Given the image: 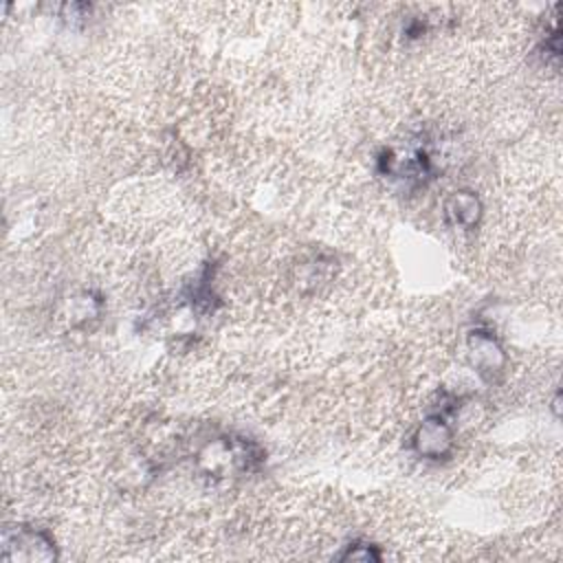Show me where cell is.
<instances>
[{
  "label": "cell",
  "mask_w": 563,
  "mask_h": 563,
  "mask_svg": "<svg viewBox=\"0 0 563 563\" xmlns=\"http://www.w3.org/2000/svg\"><path fill=\"white\" fill-rule=\"evenodd\" d=\"M2 559L4 561H55L57 548L53 537L42 528H29V526H15L7 528L2 534Z\"/></svg>",
  "instance_id": "obj_1"
},
{
  "label": "cell",
  "mask_w": 563,
  "mask_h": 563,
  "mask_svg": "<svg viewBox=\"0 0 563 563\" xmlns=\"http://www.w3.org/2000/svg\"><path fill=\"white\" fill-rule=\"evenodd\" d=\"M466 354L473 365V369L484 378V380H495L504 374L508 356L501 345V341L495 336V332L486 328H475L466 336Z\"/></svg>",
  "instance_id": "obj_2"
},
{
  "label": "cell",
  "mask_w": 563,
  "mask_h": 563,
  "mask_svg": "<svg viewBox=\"0 0 563 563\" xmlns=\"http://www.w3.org/2000/svg\"><path fill=\"white\" fill-rule=\"evenodd\" d=\"M453 427L444 418V413H431L427 416L411 435V449L422 460H444L453 451Z\"/></svg>",
  "instance_id": "obj_3"
},
{
  "label": "cell",
  "mask_w": 563,
  "mask_h": 563,
  "mask_svg": "<svg viewBox=\"0 0 563 563\" xmlns=\"http://www.w3.org/2000/svg\"><path fill=\"white\" fill-rule=\"evenodd\" d=\"M444 220L455 229H475L482 218V200L471 189H455L444 198Z\"/></svg>",
  "instance_id": "obj_4"
},
{
  "label": "cell",
  "mask_w": 563,
  "mask_h": 563,
  "mask_svg": "<svg viewBox=\"0 0 563 563\" xmlns=\"http://www.w3.org/2000/svg\"><path fill=\"white\" fill-rule=\"evenodd\" d=\"M341 561H380V552L376 550V545L367 543V541H354L350 545H345V550L339 554Z\"/></svg>",
  "instance_id": "obj_5"
}]
</instances>
